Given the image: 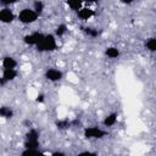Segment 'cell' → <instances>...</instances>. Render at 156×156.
Listing matches in <instances>:
<instances>
[{"label":"cell","instance_id":"25","mask_svg":"<svg viewBox=\"0 0 156 156\" xmlns=\"http://www.w3.org/2000/svg\"><path fill=\"white\" fill-rule=\"evenodd\" d=\"M121 2H123L124 5H130L134 2V0H121Z\"/></svg>","mask_w":156,"mask_h":156},{"label":"cell","instance_id":"16","mask_svg":"<svg viewBox=\"0 0 156 156\" xmlns=\"http://www.w3.org/2000/svg\"><path fill=\"white\" fill-rule=\"evenodd\" d=\"M27 140H39V132L34 128H30L26 134Z\"/></svg>","mask_w":156,"mask_h":156},{"label":"cell","instance_id":"20","mask_svg":"<svg viewBox=\"0 0 156 156\" xmlns=\"http://www.w3.org/2000/svg\"><path fill=\"white\" fill-rule=\"evenodd\" d=\"M39 154H40V151L38 149H26L22 152L23 156H32V155H39Z\"/></svg>","mask_w":156,"mask_h":156},{"label":"cell","instance_id":"14","mask_svg":"<svg viewBox=\"0 0 156 156\" xmlns=\"http://www.w3.org/2000/svg\"><path fill=\"white\" fill-rule=\"evenodd\" d=\"M32 9H33L38 15H41V13L44 12V10H45V4H44L41 0H35V1L33 2Z\"/></svg>","mask_w":156,"mask_h":156},{"label":"cell","instance_id":"21","mask_svg":"<svg viewBox=\"0 0 156 156\" xmlns=\"http://www.w3.org/2000/svg\"><path fill=\"white\" fill-rule=\"evenodd\" d=\"M18 0H0V4L4 6H10L12 4H16Z\"/></svg>","mask_w":156,"mask_h":156},{"label":"cell","instance_id":"17","mask_svg":"<svg viewBox=\"0 0 156 156\" xmlns=\"http://www.w3.org/2000/svg\"><path fill=\"white\" fill-rule=\"evenodd\" d=\"M66 32H67V26L65 23H61L55 29V37H63L66 34Z\"/></svg>","mask_w":156,"mask_h":156},{"label":"cell","instance_id":"18","mask_svg":"<svg viewBox=\"0 0 156 156\" xmlns=\"http://www.w3.org/2000/svg\"><path fill=\"white\" fill-rule=\"evenodd\" d=\"M39 140H27L24 141V149H38Z\"/></svg>","mask_w":156,"mask_h":156},{"label":"cell","instance_id":"24","mask_svg":"<svg viewBox=\"0 0 156 156\" xmlns=\"http://www.w3.org/2000/svg\"><path fill=\"white\" fill-rule=\"evenodd\" d=\"M6 84H7V82H6V80L2 78V76H1V77H0V88H2V87L6 85Z\"/></svg>","mask_w":156,"mask_h":156},{"label":"cell","instance_id":"12","mask_svg":"<svg viewBox=\"0 0 156 156\" xmlns=\"http://www.w3.org/2000/svg\"><path fill=\"white\" fill-rule=\"evenodd\" d=\"M105 55H106L108 58L115 60V58H117V57L119 56V49H117L116 46H108V48H106V50H105Z\"/></svg>","mask_w":156,"mask_h":156},{"label":"cell","instance_id":"4","mask_svg":"<svg viewBox=\"0 0 156 156\" xmlns=\"http://www.w3.org/2000/svg\"><path fill=\"white\" fill-rule=\"evenodd\" d=\"M44 77L49 80V82H52V83H56V82H60L62 78H63V73L61 69L58 68H48L44 73Z\"/></svg>","mask_w":156,"mask_h":156},{"label":"cell","instance_id":"23","mask_svg":"<svg viewBox=\"0 0 156 156\" xmlns=\"http://www.w3.org/2000/svg\"><path fill=\"white\" fill-rule=\"evenodd\" d=\"M37 101H38V102H43V101H44V94H38Z\"/></svg>","mask_w":156,"mask_h":156},{"label":"cell","instance_id":"1","mask_svg":"<svg viewBox=\"0 0 156 156\" xmlns=\"http://www.w3.org/2000/svg\"><path fill=\"white\" fill-rule=\"evenodd\" d=\"M37 51L39 52H51L57 49V41L56 37L54 34H44L43 39L39 41V44L35 46Z\"/></svg>","mask_w":156,"mask_h":156},{"label":"cell","instance_id":"15","mask_svg":"<svg viewBox=\"0 0 156 156\" xmlns=\"http://www.w3.org/2000/svg\"><path fill=\"white\" fill-rule=\"evenodd\" d=\"M145 48L147 51L150 52H155L156 51V39L155 38H149L145 41Z\"/></svg>","mask_w":156,"mask_h":156},{"label":"cell","instance_id":"10","mask_svg":"<svg viewBox=\"0 0 156 156\" xmlns=\"http://www.w3.org/2000/svg\"><path fill=\"white\" fill-rule=\"evenodd\" d=\"M1 65H2V68H16L18 62L12 56H5L1 61Z\"/></svg>","mask_w":156,"mask_h":156},{"label":"cell","instance_id":"8","mask_svg":"<svg viewBox=\"0 0 156 156\" xmlns=\"http://www.w3.org/2000/svg\"><path fill=\"white\" fill-rule=\"evenodd\" d=\"M1 76H2V78L9 83V82H12V80H15V79L17 78L18 72H17L16 68H4Z\"/></svg>","mask_w":156,"mask_h":156},{"label":"cell","instance_id":"7","mask_svg":"<svg viewBox=\"0 0 156 156\" xmlns=\"http://www.w3.org/2000/svg\"><path fill=\"white\" fill-rule=\"evenodd\" d=\"M77 16L80 21H88L94 16V10L90 7H82L77 11Z\"/></svg>","mask_w":156,"mask_h":156},{"label":"cell","instance_id":"22","mask_svg":"<svg viewBox=\"0 0 156 156\" xmlns=\"http://www.w3.org/2000/svg\"><path fill=\"white\" fill-rule=\"evenodd\" d=\"M57 126H58V128H67L69 126V122L68 121H61L57 123Z\"/></svg>","mask_w":156,"mask_h":156},{"label":"cell","instance_id":"26","mask_svg":"<svg viewBox=\"0 0 156 156\" xmlns=\"http://www.w3.org/2000/svg\"><path fill=\"white\" fill-rule=\"evenodd\" d=\"M83 2H87V4H95V2H98V0H83Z\"/></svg>","mask_w":156,"mask_h":156},{"label":"cell","instance_id":"9","mask_svg":"<svg viewBox=\"0 0 156 156\" xmlns=\"http://www.w3.org/2000/svg\"><path fill=\"white\" fill-rule=\"evenodd\" d=\"M117 118H118V113H117V112H111V113H108V115L104 118L102 124H104L105 127H112V126L116 124Z\"/></svg>","mask_w":156,"mask_h":156},{"label":"cell","instance_id":"6","mask_svg":"<svg viewBox=\"0 0 156 156\" xmlns=\"http://www.w3.org/2000/svg\"><path fill=\"white\" fill-rule=\"evenodd\" d=\"M13 20H15V13L12 12L11 9H9L7 6L0 9V22L1 23L9 24V23H12Z\"/></svg>","mask_w":156,"mask_h":156},{"label":"cell","instance_id":"11","mask_svg":"<svg viewBox=\"0 0 156 156\" xmlns=\"http://www.w3.org/2000/svg\"><path fill=\"white\" fill-rule=\"evenodd\" d=\"M13 115H15V112L10 106H0V117L1 118L9 119V118H12Z\"/></svg>","mask_w":156,"mask_h":156},{"label":"cell","instance_id":"2","mask_svg":"<svg viewBox=\"0 0 156 156\" xmlns=\"http://www.w3.org/2000/svg\"><path fill=\"white\" fill-rule=\"evenodd\" d=\"M38 17H39V15L33 9L26 7V9L20 11V13L17 16V20L23 24H30V23H34L38 20Z\"/></svg>","mask_w":156,"mask_h":156},{"label":"cell","instance_id":"27","mask_svg":"<svg viewBox=\"0 0 156 156\" xmlns=\"http://www.w3.org/2000/svg\"><path fill=\"white\" fill-rule=\"evenodd\" d=\"M52 155H55V156H56V155H65V154H63V152H61V151H56V152H52Z\"/></svg>","mask_w":156,"mask_h":156},{"label":"cell","instance_id":"5","mask_svg":"<svg viewBox=\"0 0 156 156\" xmlns=\"http://www.w3.org/2000/svg\"><path fill=\"white\" fill-rule=\"evenodd\" d=\"M44 34L40 33V32H33V33H29V34H26L23 37V41L24 44L29 45V46H37L39 44V41L43 39Z\"/></svg>","mask_w":156,"mask_h":156},{"label":"cell","instance_id":"19","mask_svg":"<svg viewBox=\"0 0 156 156\" xmlns=\"http://www.w3.org/2000/svg\"><path fill=\"white\" fill-rule=\"evenodd\" d=\"M84 32H85V34H87L88 37H90V38H95V37H98V35H99V32H98V29H96V28L87 27V28H84Z\"/></svg>","mask_w":156,"mask_h":156},{"label":"cell","instance_id":"13","mask_svg":"<svg viewBox=\"0 0 156 156\" xmlns=\"http://www.w3.org/2000/svg\"><path fill=\"white\" fill-rule=\"evenodd\" d=\"M66 4L72 11H76V12L83 7V0H66Z\"/></svg>","mask_w":156,"mask_h":156},{"label":"cell","instance_id":"3","mask_svg":"<svg viewBox=\"0 0 156 156\" xmlns=\"http://www.w3.org/2000/svg\"><path fill=\"white\" fill-rule=\"evenodd\" d=\"M105 135H106V132L95 126L87 127L84 129V136L87 139H102Z\"/></svg>","mask_w":156,"mask_h":156}]
</instances>
